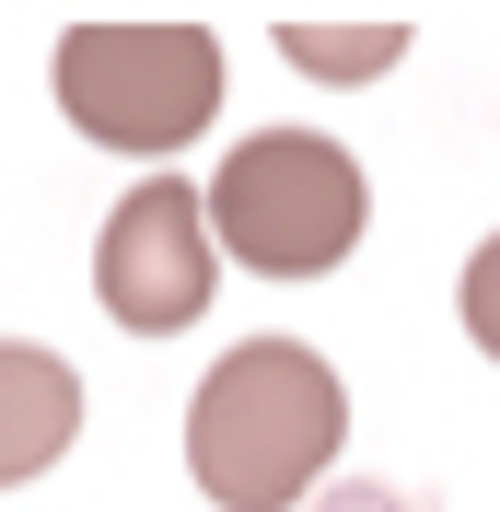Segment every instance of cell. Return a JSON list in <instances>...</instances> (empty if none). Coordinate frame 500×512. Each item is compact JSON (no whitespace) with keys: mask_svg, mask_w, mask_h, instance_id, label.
I'll list each match as a JSON object with an SVG mask.
<instances>
[{"mask_svg":"<svg viewBox=\"0 0 500 512\" xmlns=\"http://www.w3.org/2000/svg\"><path fill=\"white\" fill-rule=\"evenodd\" d=\"M349 443V384L303 338H245L221 350L187 396V466L221 512H291Z\"/></svg>","mask_w":500,"mask_h":512,"instance_id":"cell-1","label":"cell"},{"mask_svg":"<svg viewBox=\"0 0 500 512\" xmlns=\"http://www.w3.org/2000/svg\"><path fill=\"white\" fill-rule=\"evenodd\" d=\"M361 222H373V187L326 128H256L210 175V233L256 280H326L361 245Z\"/></svg>","mask_w":500,"mask_h":512,"instance_id":"cell-2","label":"cell"},{"mask_svg":"<svg viewBox=\"0 0 500 512\" xmlns=\"http://www.w3.org/2000/svg\"><path fill=\"white\" fill-rule=\"evenodd\" d=\"M47 82L94 152H187L221 117V47L198 24H70Z\"/></svg>","mask_w":500,"mask_h":512,"instance_id":"cell-3","label":"cell"},{"mask_svg":"<svg viewBox=\"0 0 500 512\" xmlns=\"http://www.w3.org/2000/svg\"><path fill=\"white\" fill-rule=\"evenodd\" d=\"M94 291L128 338H187L221 291V233H210V198L187 175H140V187L105 210V245H94Z\"/></svg>","mask_w":500,"mask_h":512,"instance_id":"cell-4","label":"cell"},{"mask_svg":"<svg viewBox=\"0 0 500 512\" xmlns=\"http://www.w3.org/2000/svg\"><path fill=\"white\" fill-rule=\"evenodd\" d=\"M82 431V373L59 350H35V338H0V489L47 478Z\"/></svg>","mask_w":500,"mask_h":512,"instance_id":"cell-5","label":"cell"},{"mask_svg":"<svg viewBox=\"0 0 500 512\" xmlns=\"http://www.w3.org/2000/svg\"><path fill=\"white\" fill-rule=\"evenodd\" d=\"M280 59L303 82H384L407 59V24H280Z\"/></svg>","mask_w":500,"mask_h":512,"instance_id":"cell-6","label":"cell"},{"mask_svg":"<svg viewBox=\"0 0 500 512\" xmlns=\"http://www.w3.org/2000/svg\"><path fill=\"white\" fill-rule=\"evenodd\" d=\"M454 303H466V338H477V350L500 361V233H489V245L466 256V291H454Z\"/></svg>","mask_w":500,"mask_h":512,"instance_id":"cell-7","label":"cell"},{"mask_svg":"<svg viewBox=\"0 0 500 512\" xmlns=\"http://www.w3.org/2000/svg\"><path fill=\"white\" fill-rule=\"evenodd\" d=\"M326 512H407L396 489H373V478H349V489H326Z\"/></svg>","mask_w":500,"mask_h":512,"instance_id":"cell-8","label":"cell"}]
</instances>
